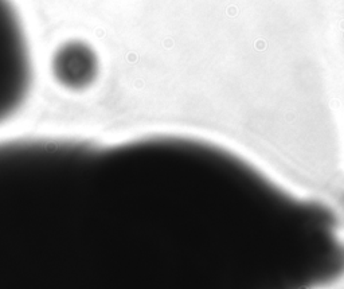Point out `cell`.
Masks as SVG:
<instances>
[{
  "mask_svg": "<svg viewBox=\"0 0 344 289\" xmlns=\"http://www.w3.org/2000/svg\"><path fill=\"white\" fill-rule=\"evenodd\" d=\"M31 82L33 62L22 19L11 0H0V124L20 109Z\"/></svg>",
  "mask_w": 344,
  "mask_h": 289,
  "instance_id": "2",
  "label": "cell"
},
{
  "mask_svg": "<svg viewBox=\"0 0 344 289\" xmlns=\"http://www.w3.org/2000/svg\"><path fill=\"white\" fill-rule=\"evenodd\" d=\"M260 242L207 143L0 141V289H140L172 268H242Z\"/></svg>",
  "mask_w": 344,
  "mask_h": 289,
  "instance_id": "1",
  "label": "cell"
},
{
  "mask_svg": "<svg viewBox=\"0 0 344 289\" xmlns=\"http://www.w3.org/2000/svg\"><path fill=\"white\" fill-rule=\"evenodd\" d=\"M98 57L85 40L70 39L59 44L51 57L52 77L67 90L90 87L98 75Z\"/></svg>",
  "mask_w": 344,
  "mask_h": 289,
  "instance_id": "3",
  "label": "cell"
}]
</instances>
